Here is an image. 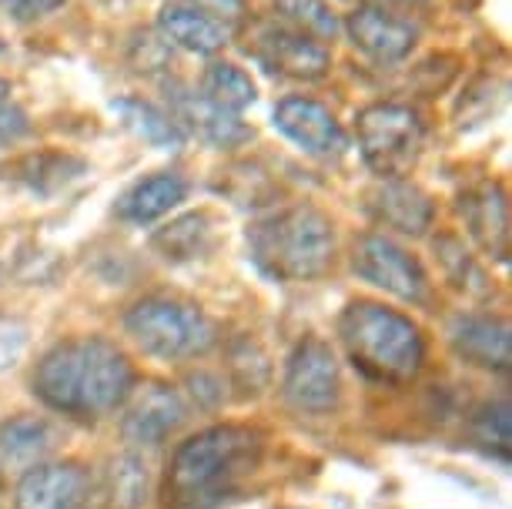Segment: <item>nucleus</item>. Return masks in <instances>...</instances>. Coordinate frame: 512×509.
<instances>
[{
	"instance_id": "19",
	"label": "nucleus",
	"mask_w": 512,
	"mask_h": 509,
	"mask_svg": "<svg viewBox=\"0 0 512 509\" xmlns=\"http://www.w3.org/2000/svg\"><path fill=\"white\" fill-rule=\"evenodd\" d=\"M185 198H188V181L175 175V171H158V175L138 181L121 198V215L134 225H151L158 218L171 215Z\"/></svg>"
},
{
	"instance_id": "22",
	"label": "nucleus",
	"mask_w": 512,
	"mask_h": 509,
	"mask_svg": "<svg viewBox=\"0 0 512 509\" xmlns=\"http://www.w3.org/2000/svg\"><path fill=\"white\" fill-rule=\"evenodd\" d=\"M198 91L205 94L208 101H215L218 108L235 111V114L251 108L258 98V88H255V81H251V74L231 61H211L205 67V78H201Z\"/></svg>"
},
{
	"instance_id": "24",
	"label": "nucleus",
	"mask_w": 512,
	"mask_h": 509,
	"mask_svg": "<svg viewBox=\"0 0 512 509\" xmlns=\"http://www.w3.org/2000/svg\"><path fill=\"white\" fill-rule=\"evenodd\" d=\"M148 499V466L141 456H118L104 486V509H141Z\"/></svg>"
},
{
	"instance_id": "15",
	"label": "nucleus",
	"mask_w": 512,
	"mask_h": 509,
	"mask_svg": "<svg viewBox=\"0 0 512 509\" xmlns=\"http://www.w3.org/2000/svg\"><path fill=\"white\" fill-rule=\"evenodd\" d=\"M462 222H466L469 235L486 255L506 262L509 258V201L506 191L496 181H482L472 185L459 201Z\"/></svg>"
},
{
	"instance_id": "26",
	"label": "nucleus",
	"mask_w": 512,
	"mask_h": 509,
	"mask_svg": "<svg viewBox=\"0 0 512 509\" xmlns=\"http://www.w3.org/2000/svg\"><path fill=\"white\" fill-rule=\"evenodd\" d=\"M208 215H185L178 222L164 225L154 235V248L168 258V262H185V258H198L208 245Z\"/></svg>"
},
{
	"instance_id": "16",
	"label": "nucleus",
	"mask_w": 512,
	"mask_h": 509,
	"mask_svg": "<svg viewBox=\"0 0 512 509\" xmlns=\"http://www.w3.org/2000/svg\"><path fill=\"white\" fill-rule=\"evenodd\" d=\"M158 31L164 37V44L171 47H181L188 54H201V57H211L218 51H225L231 44V24L218 21L198 7L185 4V0H171L158 11Z\"/></svg>"
},
{
	"instance_id": "18",
	"label": "nucleus",
	"mask_w": 512,
	"mask_h": 509,
	"mask_svg": "<svg viewBox=\"0 0 512 509\" xmlns=\"http://www.w3.org/2000/svg\"><path fill=\"white\" fill-rule=\"evenodd\" d=\"M185 422V402L175 389L148 386L134 399V406L124 416V439L134 446H154L168 439Z\"/></svg>"
},
{
	"instance_id": "27",
	"label": "nucleus",
	"mask_w": 512,
	"mask_h": 509,
	"mask_svg": "<svg viewBox=\"0 0 512 509\" xmlns=\"http://www.w3.org/2000/svg\"><path fill=\"white\" fill-rule=\"evenodd\" d=\"M27 131H31L27 111L11 98V91L0 94V148H11V144L24 141Z\"/></svg>"
},
{
	"instance_id": "5",
	"label": "nucleus",
	"mask_w": 512,
	"mask_h": 509,
	"mask_svg": "<svg viewBox=\"0 0 512 509\" xmlns=\"http://www.w3.org/2000/svg\"><path fill=\"white\" fill-rule=\"evenodd\" d=\"M355 138L375 178H405L419 165L425 124L409 104L375 101L355 114Z\"/></svg>"
},
{
	"instance_id": "21",
	"label": "nucleus",
	"mask_w": 512,
	"mask_h": 509,
	"mask_svg": "<svg viewBox=\"0 0 512 509\" xmlns=\"http://www.w3.org/2000/svg\"><path fill=\"white\" fill-rule=\"evenodd\" d=\"M51 449V429L44 419H14L0 429V466L31 469Z\"/></svg>"
},
{
	"instance_id": "12",
	"label": "nucleus",
	"mask_w": 512,
	"mask_h": 509,
	"mask_svg": "<svg viewBox=\"0 0 512 509\" xmlns=\"http://www.w3.org/2000/svg\"><path fill=\"white\" fill-rule=\"evenodd\" d=\"M255 51L258 64L265 71L278 74V78H292V81H322L332 71V54L322 41L308 34H298L285 24H265L255 34Z\"/></svg>"
},
{
	"instance_id": "14",
	"label": "nucleus",
	"mask_w": 512,
	"mask_h": 509,
	"mask_svg": "<svg viewBox=\"0 0 512 509\" xmlns=\"http://www.w3.org/2000/svg\"><path fill=\"white\" fill-rule=\"evenodd\" d=\"M88 499L91 479L77 463H37L14 489L17 509H84Z\"/></svg>"
},
{
	"instance_id": "9",
	"label": "nucleus",
	"mask_w": 512,
	"mask_h": 509,
	"mask_svg": "<svg viewBox=\"0 0 512 509\" xmlns=\"http://www.w3.org/2000/svg\"><path fill=\"white\" fill-rule=\"evenodd\" d=\"M285 399L292 402L298 412H328L335 409L338 389V359L332 352V345L322 339H305L298 342V349L288 355V369H285Z\"/></svg>"
},
{
	"instance_id": "25",
	"label": "nucleus",
	"mask_w": 512,
	"mask_h": 509,
	"mask_svg": "<svg viewBox=\"0 0 512 509\" xmlns=\"http://www.w3.org/2000/svg\"><path fill=\"white\" fill-rule=\"evenodd\" d=\"M275 11L282 17L285 27L315 37V41H322V44L332 41V37L342 31V21H338L325 0H275Z\"/></svg>"
},
{
	"instance_id": "33",
	"label": "nucleus",
	"mask_w": 512,
	"mask_h": 509,
	"mask_svg": "<svg viewBox=\"0 0 512 509\" xmlns=\"http://www.w3.org/2000/svg\"><path fill=\"white\" fill-rule=\"evenodd\" d=\"M7 91H11V84H7L4 78H0V94H7Z\"/></svg>"
},
{
	"instance_id": "8",
	"label": "nucleus",
	"mask_w": 512,
	"mask_h": 509,
	"mask_svg": "<svg viewBox=\"0 0 512 509\" xmlns=\"http://www.w3.org/2000/svg\"><path fill=\"white\" fill-rule=\"evenodd\" d=\"M161 88H164V104H168L164 111L178 121V128L185 134L188 131L198 134L201 141L218 151L241 148L245 141H251V128L241 121V114L218 108L198 88H191L185 81H161Z\"/></svg>"
},
{
	"instance_id": "4",
	"label": "nucleus",
	"mask_w": 512,
	"mask_h": 509,
	"mask_svg": "<svg viewBox=\"0 0 512 509\" xmlns=\"http://www.w3.org/2000/svg\"><path fill=\"white\" fill-rule=\"evenodd\" d=\"M338 339L365 376L405 382L422 369L425 342L409 315L379 302H349L338 315Z\"/></svg>"
},
{
	"instance_id": "1",
	"label": "nucleus",
	"mask_w": 512,
	"mask_h": 509,
	"mask_svg": "<svg viewBox=\"0 0 512 509\" xmlns=\"http://www.w3.org/2000/svg\"><path fill=\"white\" fill-rule=\"evenodd\" d=\"M134 369L118 345L98 335L54 345L34 372V392L64 416H108L131 396Z\"/></svg>"
},
{
	"instance_id": "6",
	"label": "nucleus",
	"mask_w": 512,
	"mask_h": 509,
	"mask_svg": "<svg viewBox=\"0 0 512 509\" xmlns=\"http://www.w3.org/2000/svg\"><path fill=\"white\" fill-rule=\"evenodd\" d=\"M124 329L158 359H195L215 345V325L208 315L178 299H141L124 315Z\"/></svg>"
},
{
	"instance_id": "29",
	"label": "nucleus",
	"mask_w": 512,
	"mask_h": 509,
	"mask_svg": "<svg viewBox=\"0 0 512 509\" xmlns=\"http://www.w3.org/2000/svg\"><path fill=\"white\" fill-rule=\"evenodd\" d=\"M479 436L486 443L499 446V449H509V439H512V419H509V402H499L482 412L479 419Z\"/></svg>"
},
{
	"instance_id": "32",
	"label": "nucleus",
	"mask_w": 512,
	"mask_h": 509,
	"mask_svg": "<svg viewBox=\"0 0 512 509\" xmlns=\"http://www.w3.org/2000/svg\"><path fill=\"white\" fill-rule=\"evenodd\" d=\"M399 4H409V7H419V4H429V0H399Z\"/></svg>"
},
{
	"instance_id": "10",
	"label": "nucleus",
	"mask_w": 512,
	"mask_h": 509,
	"mask_svg": "<svg viewBox=\"0 0 512 509\" xmlns=\"http://www.w3.org/2000/svg\"><path fill=\"white\" fill-rule=\"evenodd\" d=\"M342 31L365 61L379 67L402 64L419 44V27L379 4H359L355 11H349Z\"/></svg>"
},
{
	"instance_id": "11",
	"label": "nucleus",
	"mask_w": 512,
	"mask_h": 509,
	"mask_svg": "<svg viewBox=\"0 0 512 509\" xmlns=\"http://www.w3.org/2000/svg\"><path fill=\"white\" fill-rule=\"evenodd\" d=\"M272 124L282 138H288L298 151H305V155H312V158H342L345 148H349L345 128L338 124L335 114L315 98L292 94V98L278 101Z\"/></svg>"
},
{
	"instance_id": "3",
	"label": "nucleus",
	"mask_w": 512,
	"mask_h": 509,
	"mask_svg": "<svg viewBox=\"0 0 512 509\" xmlns=\"http://www.w3.org/2000/svg\"><path fill=\"white\" fill-rule=\"evenodd\" d=\"M255 265L278 282H312L335 262V225L315 205H295L248 228Z\"/></svg>"
},
{
	"instance_id": "31",
	"label": "nucleus",
	"mask_w": 512,
	"mask_h": 509,
	"mask_svg": "<svg viewBox=\"0 0 512 509\" xmlns=\"http://www.w3.org/2000/svg\"><path fill=\"white\" fill-rule=\"evenodd\" d=\"M185 4L198 7V11L218 17V21H225V24H238L248 11L245 0H185Z\"/></svg>"
},
{
	"instance_id": "30",
	"label": "nucleus",
	"mask_w": 512,
	"mask_h": 509,
	"mask_svg": "<svg viewBox=\"0 0 512 509\" xmlns=\"http://www.w3.org/2000/svg\"><path fill=\"white\" fill-rule=\"evenodd\" d=\"M27 349V329L21 322L0 319V372H7L11 366H17V359Z\"/></svg>"
},
{
	"instance_id": "17",
	"label": "nucleus",
	"mask_w": 512,
	"mask_h": 509,
	"mask_svg": "<svg viewBox=\"0 0 512 509\" xmlns=\"http://www.w3.org/2000/svg\"><path fill=\"white\" fill-rule=\"evenodd\" d=\"M449 342L472 366L506 372L512 362L509 325L492 315H456L449 322Z\"/></svg>"
},
{
	"instance_id": "7",
	"label": "nucleus",
	"mask_w": 512,
	"mask_h": 509,
	"mask_svg": "<svg viewBox=\"0 0 512 509\" xmlns=\"http://www.w3.org/2000/svg\"><path fill=\"white\" fill-rule=\"evenodd\" d=\"M352 272L399 302H429V275H425V268L419 265V258L405 252L389 235H362L352 248Z\"/></svg>"
},
{
	"instance_id": "13",
	"label": "nucleus",
	"mask_w": 512,
	"mask_h": 509,
	"mask_svg": "<svg viewBox=\"0 0 512 509\" xmlns=\"http://www.w3.org/2000/svg\"><path fill=\"white\" fill-rule=\"evenodd\" d=\"M365 208L379 225L409 238H422L436 222L432 198L409 178H379L365 195Z\"/></svg>"
},
{
	"instance_id": "2",
	"label": "nucleus",
	"mask_w": 512,
	"mask_h": 509,
	"mask_svg": "<svg viewBox=\"0 0 512 509\" xmlns=\"http://www.w3.org/2000/svg\"><path fill=\"white\" fill-rule=\"evenodd\" d=\"M262 439L245 426H215L178 446L168 489L181 506H208L255 473Z\"/></svg>"
},
{
	"instance_id": "23",
	"label": "nucleus",
	"mask_w": 512,
	"mask_h": 509,
	"mask_svg": "<svg viewBox=\"0 0 512 509\" xmlns=\"http://www.w3.org/2000/svg\"><path fill=\"white\" fill-rule=\"evenodd\" d=\"M84 175V161H77L71 155H51V151H41V155H27L14 165V178L24 181L31 191H54L64 188L67 181Z\"/></svg>"
},
{
	"instance_id": "20",
	"label": "nucleus",
	"mask_w": 512,
	"mask_h": 509,
	"mask_svg": "<svg viewBox=\"0 0 512 509\" xmlns=\"http://www.w3.org/2000/svg\"><path fill=\"white\" fill-rule=\"evenodd\" d=\"M111 111L118 114L141 141H148L151 148H158V151H178L188 138L168 111L144 98H118V101H111Z\"/></svg>"
},
{
	"instance_id": "28",
	"label": "nucleus",
	"mask_w": 512,
	"mask_h": 509,
	"mask_svg": "<svg viewBox=\"0 0 512 509\" xmlns=\"http://www.w3.org/2000/svg\"><path fill=\"white\" fill-rule=\"evenodd\" d=\"M67 0H0V11H4L17 24H37L44 17L57 14Z\"/></svg>"
}]
</instances>
